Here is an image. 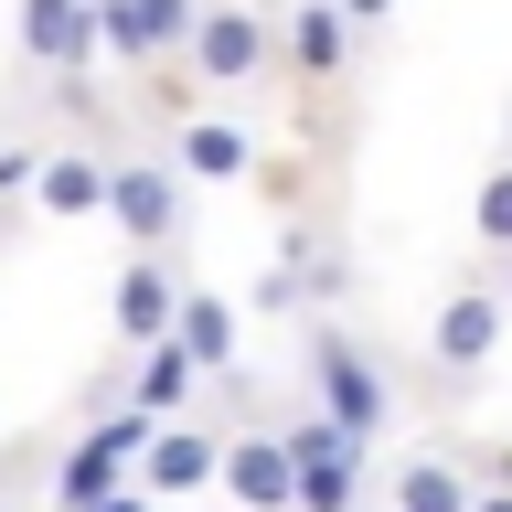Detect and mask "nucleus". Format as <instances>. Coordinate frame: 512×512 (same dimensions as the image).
Instances as JSON below:
<instances>
[{"label": "nucleus", "instance_id": "nucleus-1", "mask_svg": "<svg viewBox=\"0 0 512 512\" xmlns=\"http://www.w3.org/2000/svg\"><path fill=\"white\" fill-rule=\"evenodd\" d=\"M310 395H320V416H331L342 438H363V448L395 427V384H384L374 352L352 342V331H331V320L310 331Z\"/></svg>", "mask_w": 512, "mask_h": 512}, {"label": "nucleus", "instance_id": "nucleus-2", "mask_svg": "<svg viewBox=\"0 0 512 512\" xmlns=\"http://www.w3.org/2000/svg\"><path fill=\"white\" fill-rule=\"evenodd\" d=\"M150 438H160V416H139V406H107L86 427V438L54 459V512H96L107 491H128V470L150 459Z\"/></svg>", "mask_w": 512, "mask_h": 512}, {"label": "nucleus", "instance_id": "nucleus-3", "mask_svg": "<svg viewBox=\"0 0 512 512\" xmlns=\"http://www.w3.org/2000/svg\"><path fill=\"white\" fill-rule=\"evenodd\" d=\"M96 32H107V54H118L128 75H150L160 54H192L203 0H96Z\"/></svg>", "mask_w": 512, "mask_h": 512}, {"label": "nucleus", "instance_id": "nucleus-4", "mask_svg": "<svg viewBox=\"0 0 512 512\" xmlns=\"http://www.w3.org/2000/svg\"><path fill=\"white\" fill-rule=\"evenodd\" d=\"M288 459H299V512H363V438H342L331 416H299Z\"/></svg>", "mask_w": 512, "mask_h": 512}, {"label": "nucleus", "instance_id": "nucleus-5", "mask_svg": "<svg viewBox=\"0 0 512 512\" xmlns=\"http://www.w3.org/2000/svg\"><path fill=\"white\" fill-rule=\"evenodd\" d=\"M502 320H512V299H502V278H470V288H448V310H438V331H427V352H438V374L448 384H470L491 352H502Z\"/></svg>", "mask_w": 512, "mask_h": 512}, {"label": "nucleus", "instance_id": "nucleus-6", "mask_svg": "<svg viewBox=\"0 0 512 512\" xmlns=\"http://www.w3.org/2000/svg\"><path fill=\"white\" fill-rule=\"evenodd\" d=\"M107 214H118V235L139 256H160L171 235H182V171H171V150L160 160H118V182H107Z\"/></svg>", "mask_w": 512, "mask_h": 512}, {"label": "nucleus", "instance_id": "nucleus-7", "mask_svg": "<svg viewBox=\"0 0 512 512\" xmlns=\"http://www.w3.org/2000/svg\"><path fill=\"white\" fill-rule=\"evenodd\" d=\"M182 64L203 86H256V75H267V22H256V0H203V32H192Z\"/></svg>", "mask_w": 512, "mask_h": 512}, {"label": "nucleus", "instance_id": "nucleus-8", "mask_svg": "<svg viewBox=\"0 0 512 512\" xmlns=\"http://www.w3.org/2000/svg\"><path fill=\"white\" fill-rule=\"evenodd\" d=\"M224 491H235V512H299V459H288V427H256V438L224 448Z\"/></svg>", "mask_w": 512, "mask_h": 512}, {"label": "nucleus", "instance_id": "nucleus-9", "mask_svg": "<svg viewBox=\"0 0 512 512\" xmlns=\"http://www.w3.org/2000/svg\"><path fill=\"white\" fill-rule=\"evenodd\" d=\"M22 54L54 64V75H86L107 54V32H96V0H22Z\"/></svg>", "mask_w": 512, "mask_h": 512}, {"label": "nucleus", "instance_id": "nucleus-10", "mask_svg": "<svg viewBox=\"0 0 512 512\" xmlns=\"http://www.w3.org/2000/svg\"><path fill=\"white\" fill-rule=\"evenodd\" d=\"M214 480H224V438L214 427H182V416H171V427L150 438V459H139V491H160V502L214 491Z\"/></svg>", "mask_w": 512, "mask_h": 512}, {"label": "nucleus", "instance_id": "nucleus-11", "mask_svg": "<svg viewBox=\"0 0 512 512\" xmlns=\"http://www.w3.org/2000/svg\"><path fill=\"white\" fill-rule=\"evenodd\" d=\"M171 320H182V278L160 256H128L118 267V342L150 352V342H171Z\"/></svg>", "mask_w": 512, "mask_h": 512}, {"label": "nucleus", "instance_id": "nucleus-12", "mask_svg": "<svg viewBox=\"0 0 512 512\" xmlns=\"http://www.w3.org/2000/svg\"><path fill=\"white\" fill-rule=\"evenodd\" d=\"M171 171L182 182H256V139L235 118H182L171 128Z\"/></svg>", "mask_w": 512, "mask_h": 512}, {"label": "nucleus", "instance_id": "nucleus-13", "mask_svg": "<svg viewBox=\"0 0 512 512\" xmlns=\"http://www.w3.org/2000/svg\"><path fill=\"white\" fill-rule=\"evenodd\" d=\"M384 502H395V512H470V502H480V470L459 459V448H416Z\"/></svg>", "mask_w": 512, "mask_h": 512}, {"label": "nucleus", "instance_id": "nucleus-14", "mask_svg": "<svg viewBox=\"0 0 512 512\" xmlns=\"http://www.w3.org/2000/svg\"><path fill=\"white\" fill-rule=\"evenodd\" d=\"M192 395H203V363H192L182 342H150V352H128V406H139V416H160V427H171V416H182Z\"/></svg>", "mask_w": 512, "mask_h": 512}, {"label": "nucleus", "instance_id": "nucleus-15", "mask_svg": "<svg viewBox=\"0 0 512 512\" xmlns=\"http://www.w3.org/2000/svg\"><path fill=\"white\" fill-rule=\"evenodd\" d=\"M342 64H352V22L331 0H299V11H288V75H299V86H331Z\"/></svg>", "mask_w": 512, "mask_h": 512}, {"label": "nucleus", "instance_id": "nucleus-16", "mask_svg": "<svg viewBox=\"0 0 512 512\" xmlns=\"http://www.w3.org/2000/svg\"><path fill=\"white\" fill-rule=\"evenodd\" d=\"M107 182H118V160H96V150H43V182H32V203L43 214H107Z\"/></svg>", "mask_w": 512, "mask_h": 512}, {"label": "nucleus", "instance_id": "nucleus-17", "mask_svg": "<svg viewBox=\"0 0 512 512\" xmlns=\"http://www.w3.org/2000/svg\"><path fill=\"white\" fill-rule=\"evenodd\" d=\"M171 342H182L203 374H235V299H224V288H182V320H171Z\"/></svg>", "mask_w": 512, "mask_h": 512}, {"label": "nucleus", "instance_id": "nucleus-18", "mask_svg": "<svg viewBox=\"0 0 512 512\" xmlns=\"http://www.w3.org/2000/svg\"><path fill=\"white\" fill-rule=\"evenodd\" d=\"M470 224H480V235H491V246L512 256V171H491V182H480V203H470Z\"/></svg>", "mask_w": 512, "mask_h": 512}, {"label": "nucleus", "instance_id": "nucleus-19", "mask_svg": "<svg viewBox=\"0 0 512 512\" xmlns=\"http://www.w3.org/2000/svg\"><path fill=\"white\" fill-rule=\"evenodd\" d=\"M32 182H43V150L11 139V150H0V203H32Z\"/></svg>", "mask_w": 512, "mask_h": 512}, {"label": "nucleus", "instance_id": "nucleus-20", "mask_svg": "<svg viewBox=\"0 0 512 512\" xmlns=\"http://www.w3.org/2000/svg\"><path fill=\"white\" fill-rule=\"evenodd\" d=\"M331 11H342V22H352V32H374V22H384V11H395V0H331Z\"/></svg>", "mask_w": 512, "mask_h": 512}, {"label": "nucleus", "instance_id": "nucleus-21", "mask_svg": "<svg viewBox=\"0 0 512 512\" xmlns=\"http://www.w3.org/2000/svg\"><path fill=\"white\" fill-rule=\"evenodd\" d=\"M96 512H150V491H139V480H128V491H107V502Z\"/></svg>", "mask_w": 512, "mask_h": 512}, {"label": "nucleus", "instance_id": "nucleus-22", "mask_svg": "<svg viewBox=\"0 0 512 512\" xmlns=\"http://www.w3.org/2000/svg\"><path fill=\"white\" fill-rule=\"evenodd\" d=\"M470 512H512V491H480V502H470Z\"/></svg>", "mask_w": 512, "mask_h": 512}, {"label": "nucleus", "instance_id": "nucleus-23", "mask_svg": "<svg viewBox=\"0 0 512 512\" xmlns=\"http://www.w3.org/2000/svg\"><path fill=\"white\" fill-rule=\"evenodd\" d=\"M502 299H512V256H502Z\"/></svg>", "mask_w": 512, "mask_h": 512}, {"label": "nucleus", "instance_id": "nucleus-24", "mask_svg": "<svg viewBox=\"0 0 512 512\" xmlns=\"http://www.w3.org/2000/svg\"><path fill=\"white\" fill-rule=\"evenodd\" d=\"M363 512H395V502H363Z\"/></svg>", "mask_w": 512, "mask_h": 512}]
</instances>
